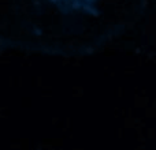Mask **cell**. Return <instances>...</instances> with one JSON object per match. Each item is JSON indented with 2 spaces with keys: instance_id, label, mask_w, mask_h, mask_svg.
<instances>
[{
  "instance_id": "1",
  "label": "cell",
  "mask_w": 156,
  "mask_h": 150,
  "mask_svg": "<svg viewBox=\"0 0 156 150\" xmlns=\"http://www.w3.org/2000/svg\"><path fill=\"white\" fill-rule=\"evenodd\" d=\"M65 12H88L94 7L97 0H45Z\"/></svg>"
}]
</instances>
